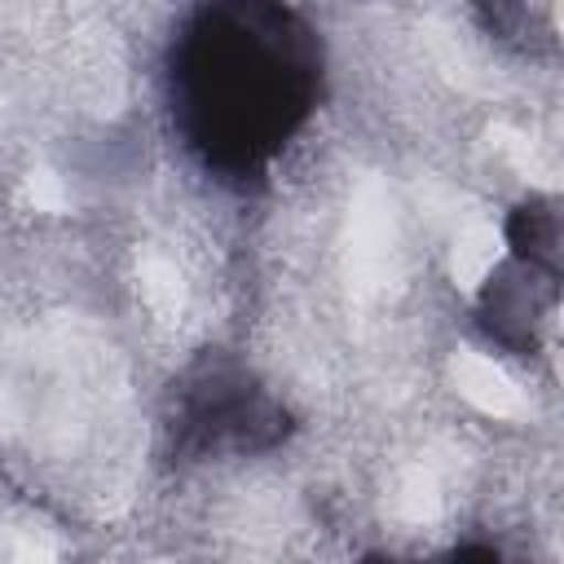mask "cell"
<instances>
[{
	"label": "cell",
	"mask_w": 564,
	"mask_h": 564,
	"mask_svg": "<svg viewBox=\"0 0 564 564\" xmlns=\"http://www.w3.org/2000/svg\"><path fill=\"white\" fill-rule=\"evenodd\" d=\"M489 137H494V150H498V154H502V159H507L524 181H538V185L555 189V163H551V159H546V154H542L524 132H516V128H502V123H498Z\"/></svg>",
	"instance_id": "6"
},
{
	"label": "cell",
	"mask_w": 564,
	"mask_h": 564,
	"mask_svg": "<svg viewBox=\"0 0 564 564\" xmlns=\"http://www.w3.org/2000/svg\"><path fill=\"white\" fill-rule=\"evenodd\" d=\"M502 260V229L489 220H471L458 229L454 247H449V278L458 291H480V282L494 273V264Z\"/></svg>",
	"instance_id": "3"
},
{
	"label": "cell",
	"mask_w": 564,
	"mask_h": 564,
	"mask_svg": "<svg viewBox=\"0 0 564 564\" xmlns=\"http://www.w3.org/2000/svg\"><path fill=\"white\" fill-rule=\"evenodd\" d=\"M392 507L397 516H405L410 524H427L441 516V485L427 467H405L401 480H397V494H392Z\"/></svg>",
	"instance_id": "5"
},
{
	"label": "cell",
	"mask_w": 564,
	"mask_h": 564,
	"mask_svg": "<svg viewBox=\"0 0 564 564\" xmlns=\"http://www.w3.org/2000/svg\"><path fill=\"white\" fill-rule=\"evenodd\" d=\"M449 375H454L458 397L471 401V405H476L480 414H489V419H516V414L524 410V397H520L516 379H511L494 357H485V352H476V348H463V352L454 357Z\"/></svg>",
	"instance_id": "2"
},
{
	"label": "cell",
	"mask_w": 564,
	"mask_h": 564,
	"mask_svg": "<svg viewBox=\"0 0 564 564\" xmlns=\"http://www.w3.org/2000/svg\"><path fill=\"white\" fill-rule=\"evenodd\" d=\"M22 203L35 212H66V185L48 167H35L22 176Z\"/></svg>",
	"instance_id": "7"
},
{
	"label": "cell",
	"mask_w": 564,
	"mask_h": 564,
	"mask_svg": "<svg viewBox=\"0 0 564 564\" xmlns=\"http://www.w3.org/2000/svg\"><path fill=\"white\" fill-rule=\"evenodd\" d=\"M392 242H397V220H392L388 189L379 181H366L352 194V216H348V260H352V273L361 286L383 282Z\"/></svg>",
	"instance_id": "1"
},
{
	"label": "cell",
	"mask_w": 564,
	"mask_h": 564,
	"mask_svg": "<svg viewBox=\"0 0 564 564\" xmlns=\"http://www.w3.org/2000/svg\"><path fill=\"white\" fill-rule=\"evenodd\" d=\"M141 295L159 317H181L185 308V282L181 269L167 256H145L141 260Z\"/></svg>",
	"instance_id": "4"
},
{
	"label": "cell",
	"mask_w": 564,
	"mask_h": 564,
	"mask_svg": "<svg viewBox=\"0 0 564 564\" xmlns=\"http://www.w3.org/2000/svg\"><path fill=\"white\" fill-rule=\"evenodd\" d=\"M18 423V405H13V397L0 388V427H13Z\"/></svg>",
	"instance_id": "8"
}]
</instances>
